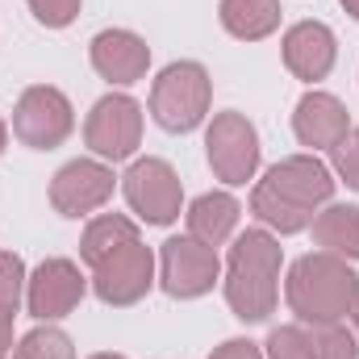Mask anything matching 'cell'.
I'll return each mask as SVG.
<instances>
[{
	"label": "cell",
	"instance_id": "4dcf8cb0",
	"mask_svg": "<svg viewBox=\"0 0 359 359\" xmlns=\"http://www.w3.org/2000/svg\"><path fill=\"white\" fill-rule=\"evenodd\" d=\"M351 313H355V330H359V301H355V309H351Z\"/></svg>",
	"mask_w": 359,
	"mask_h": 359
},
{
	"label": "cell",
	"instance_id": "f546056e",
	"mask_svg": "<svg viewBox=\"0 0 359 359\" xmlns=\"http://www.w3.org/2000/svg\"><path fill=\"white\" fill-rule=\"evenodd\" d=\"M92 359H126V355H109V351H104V355H92Z\"/></svg>",
	"mask_w": 359,
	"mask_h": 359
},
{
	"label": "cell",
	"instance_id": "4fadbf2b",
	"mask_svg": "<svg viewBox=\"0 0 359 359\" xmlns=\"http://www.w3.org/2000/svg\"><path fill=\"white\" fill-rule=\"evenodd\" d=\"M334 34L330 25L322 21H297L288 34H284V67L297 76V80H326L330 67H334Z\"/></svg>",
	"mask_w": 359,
	"mask_h": 359
},
{
	"label": "cell",
	"instance_id": "484cf974",
	"mask_svg": "<svg viewBox=\"0 0 359 359\" xmlns=\"http://www.w3.org/2000/svg\"><path fill=\"white\" fill-rule=\"evenodd\" d=\"M209 359H264V351L255 343H247V339H230V343H222Z\"/></svg>",
	"mask_w": 359,
	"mask_h": 359
},
{
	"label": "cell",
	"instance_id": "2e32d148",
	"mask_svg": "<svg viewBox=\"0 0 359 359\" xmlns=\"http://www.w3.org/2000/svg\"><path fill=\"white\" fill-rule=\"evenodd\" d=\"M238 201L230 196V192H205V196H196L192 205H188V234L196 238V243H205V247H222L230 234H234V226H238Z\"/></svg>",
	"mask_w": 359,
	"mask_h": 359
},
{
	"label": "cell",
	"instance_id": "3957f363",
	"mask_svg": "<svg viewBox=\"0 0 359 359\" xmlns=\"http://www.w3.org/2000/svg\"><path fill=\"white\" fill-rule=\"evenodd\" d=\"M280 243L268 230H247L238 234V243L230 247V264H226V301L234 309V318L243 322H264L276 309L280 297Z\"/></svg>",
	"mask_w": 359,
	"mask_h": 359
},
{
	"label": "cell",
	"instance_id": "5b68a950",
	"mask_svg": "<svg viewBox=\"0 0 359 359\" xmlns=\"http://www.w3.org/2000/svg\"><path fill=\"white\" fill-rule=\"evenodd\" d=\"M84 142L100 159H130L134 147L142 142V104L126 92H109L92 104L84 121Z\"/></svg>",
	"mask_w": 359,
	"mask_h": 359
},
{
	"label": "cell",
	"instance_id": "cb8c5ba5",
	"mask_svg": "<svg viewBox=\"0 0 359 359\" xmlns=\"http://www.w3.org/2000/svg\"><path fill=\"white\" fill-rule=\"evenodd\" d=\"M80 4H84V0H29L34 17H38L46 29H63V25H72V21L80 17Z\"/></svg>",
	"mask_w": 359,
	"mask_h": 359
},
{
	"label": "cell",
	"instance_id": "e0dca14e",
	"mask_svg": "<svg viewBox=\"0 0 359 359\" xmlns=\"http://www.w3.org/2000/svg\"><path fill=\"white\" fill-rule=\"evenodd\" d=\"M313 243L339 259H359V205H326L313 217Z\"/></svg>",
	"mask_w": 359,
	"mask_h": 359
},
{
	"label": "cell",
	"instance_id": "83f0119b",
	"mask_svg": "<svg viewBox=\"0 0 359 359\" xmlns=\"http://www.w3.org/2000/svg\"><path fill=\"white\" fill-rule=\"evenodd\" d=\"M343 8H347V13H351V17L359 21V0H343Z\"/></svg>",
	"mask_w": 359,
	"mask_h": 359
},
{
	"label": "cell",
	"instance_id": "9c48e42d",
	"mask_svg": "<svg viewBox=\"0 0 359 359\" xmlns=\"http://www.w3.org/2000/svg\"><path fill=\"white\" fill-rule=\"evenodd\" d=\"M222 276V259L213 247L196 243L192 234L188 238H168L163 243V255H159V280L168 288V297L180 301H192V297H205Z\"/></svg>",
	"mask_w": 359,
	"mask_h": 359
},
{
	"label": "cell",
	"instance_id": "8fae6325",
	"mask_svg": "<svg viewBox=\"0 0 359 359\" xmlns=\"http://www.w3.org/2000/svg\"><path fill=\"white\" fill-rule=\"evenodd\" d=\"M80 301H84V276L72 259H46L25 280V305L42 322L67 318Z\"/></svg>",
	"mask_w": 359,
	"mask_h": 359
},
{
	"label": "cell",
	"instance_id": "7402d4cb",
	"mask_svg": "<svg viewBox=\"0 0 359 359\" xmlns=\"http://www.w3.org/2000/svg\"><path fill=\"white\" fill-rule=\"evenodd\" d=\"M268 359H313L305 326H276L268 334Z\"/></svg>",
	"mask_w": 359,
	"mask_h": 359
},
{
	"label": "cell",
	"instance_id": "277c9868",
	"mask_svg": "<svg viewBox=\"0 0 359 359\" xmlns=\"http://www.w3.org/2000/svg\"><path fill=\"white\" fill-rule=\"evenodd\" d=\"M209 96H213V84L201 63H172L159 72L151 88V117L172 134H188L205 121Z\"/></svg>",
	"mask_w": 359,
	"mask_h": 359
},
{
	"label": "cell",
	"instance_id": "d4e9b609",
	"mask_svg": "<svg viewBox=\"0 0 359 359\" xmlns=\"http://www.w3.org/2000/svg\"><path fill=\"white\" fill-rule=\"evenodd\" d=\"M330 155H334V172L347 180L351 188H359V126L339 138V147H334Z\"/></svg>",
	"mask_w": 359,
	"mask_h": 359
},
{
	"label": "cell",
	"instance_id": "6da1fadb",
	"mask_svg": "<svg viewBox=\"0 0 359 359\" xmlns=\"http://www.w3.org/2000/svg\"><path fill=\"white\" fill-rule=\"evenodd\" d=\"M330 196H334V176L322 159L288 155L276 168H268V176L255 184L251 213L280 234H297V230L313 226L318 209L330 205Z\"/></svg>",
	"mask_w": 359,
	"mask_h": 359
},
{
	"label": "cell",
	"instance_id": "30bf717a",
	"mask_svg": "<svg viewBox=\"0 0 359 359\" xmlns=\"http://www.w3.org/2000/svg\"><path fill=\"white\" fill-rule=\"evenodd\" d=\"M151 284H155V255L142 243H130L92 268V288L104 305H134L151 292Z\"/></svg>",
	"mask_w": 359,
	"mask_h": 359
},
{
	"label": "cell",
	"instance_id": "7c38bea8",
	"mask_svg": "<svg viewBox=\"0 0 359 359\" xmlns=\"http://www.w3.org/2000/svg\"><path fill=\"white\" fill-rule=\"evenodd\" d=\"M113 196V172L96 159H72L50 180V205L63 217H84Z\"/></svg>",
	"mask_w": 359,
	"mask_h": 359
},
{
	"label": "cell",
	"instance_id": "ac0fdd59",
	"mask_svg": "<svg viewBox=\"0 0 359 359\" xmlns=\"http://www.w3.org/2000/svg\"><path fill=\"white\" fill-rule=\"evenodd\" d=\"M222 25L243 42H259L280 25V0H222Z\"/></svg>",
	"mask_w": 359,
	"mask_h": 359
},
{
	"label": "cell",
	"instance_id": "ba28073f",
	"mask_svg": "<svg viewBox=\"0 0 359 359\" xmlns=\"http://www.w3.org/2000/svg\"><path fill=\"white\" fill-rule=\"evenodd\" d=\"M205 151L217 180L226 184H247L259 172V134L243 113H217L205 134Z\"/></svg>",
	"mask_w": 359,
	"mask_h": 359
},
{
	"label": "cell",
	"instance_id": "d6986e66",
	"mask_svg": "<svg viewBox=\"0 0 359 359\" xmlns=\"http://www.w3.org/2000/svg\"><path fill=\"white\" fill-rule=\"evenodd\" d=\"M130 243H138V226L126 213H100L96 222H88V230H84L80 255H84V264L96 268V264H104L109 255H117Z\"/></svg>",
	"mask_w": 359,
	"mask_h": 359
},
{
	"label": "cell",
	"instance_id": "603a6c76",
	"mask_svg": "<svg viewBox=\"0 0 359 359\" xmlns=\"http://www.w3.org/2000/svg\"><path fill=\"white\" fill-rule=\"evenodd\" d=\"M25 264L13 251H0V313H17L21 292H25Z\"/></svg>",
	"mask_w": 359,
	"mask_h": 359
},
{
	"label": "cell",
	"instance_id": "8992f818",
	"mask_svg": "<svg viewBox=\"0 0 359 359\" xmlns=\"http://www.w3.org/2000/svg\"><path fill=\"white\" fill-rule=\"evenodd\" d=\"M76 117H72V100L50 84H34L21 92L17 109H13V134L34 147V151H55L59 142H67Z\"/></svg>",
	"mask_w": 359,
	"mask_h": 359
},
{
	"label": "cell",
	"instance_id": "52a82bcc",
	"mask_svg": "<svg viewBox=\"0 0 359 359\" xmlns=\"http://www.w3.org/2000/svg\"><path fill=\"white\" fill-rule=\"evenodd\" d=\"M121 188H126L130 209H134L142 222H151V226H172L180 217L184 188H180V176H176L172 163H163V159H138V163H130Z\"/></svg>",
	"mask_w": 359,
	"mask_h": 359
},
{
	"label": "cell",
	"instance_id": "f1b7e54d",
	"mask_svg": "<svg viewBox=\"0 0 359 359\" xmlns=\"http://www.w3.org/2000/svg\"><path fill=\"white\" fill-rule=\"evenodd\" d=\"M4 138H8V130H4V121H0V151H4Z\"/></svg>",
	"mask_w": 359,
	"mask_h": 359
},
{
	"label": "cell",
	"instance_id": "5bb4252c",
	"mask_svg": "<svg viewBox=\"0 0 359 359\" xmlns=\"http://www.w3.org/2000/svg\"><path fill=\"white\" fill-rule=\"evenodd\" d=\"M92 67L109 84H138L151 67V46L130 29H104L92 38Z\"/></svg>",
	"mask_w": 359,
	"mask_h": 359
},
{
	"label": "cell",
	"instance_id": "44dd1931",
	"mask_svg": "<svg viewBox=\"0 0 359 359\" xmlns=\"http://www.w3.org/2000/svg\"><path fill=\"white\" fill-rule=\"evenodd\" d=\"M309 343H313V359H359L355 334H351L343 322L313 326V330H309Z\"/></svg>",
	"mask_w": 359,
	"mask_h": 359
},
{
	"label": "cell",
	"instance_id": "ffe728a7",
	"mask_svg": "<svg viewBox=\"0 0 359 359\" xmlns=\"http://www.w3.org/2000/svg\"><path fill=\"white\" fill-rule=\"evenodd\" d=\"M13 359H76V347L63 330L55 326H38L29 330L17 347H13Z\"/></svg>",
	"mask_w": 359,
	"mask_h": 359
},
{
	"label": "cell",
	"instance_id": "4316f807",
	"mask_svg": "<svg viewBox=\"0 0 359 359\" xmlns=\"http://www.w3.org/2000/svg\"><path fill=\"white\" fill-rule=\"evenodd\" d=\"M13 347V313H0V359Z\"/></svg>",
	"mask_w": 359,
	"mask_h": 359
},
{
	"label": "cell",
	"instance_id": "9a60e30c",
	"mask_svg": "<svg viewBox=\"0 0 359 359\" xmlns=\"http://www.w3.org/2000/svg\"><path fill=\"white\" fill-rule=\"evenodd\" d=\"M351 130V117H347V104L330 92H309L297 100V113H292V134L301 147H339V138Z\"/></svg>",
	"mask_w": 359,
	"mask_h": 359
},
{
	"label": "cell",
	"instance_id": "7a4b0ae2",
	"mask_svg": "<svg viewBox=\"0 0 359 359\" xmlns=\"http://www.w3.org/2000/svg\"><path fill=\"white\" fill-rule=\"evenodd\" d=\"M288 309L305 326H326V322H347V313L359 301V276L347 268V259L318 251L301 255L288 271Z\"/></svg>",
	"mask_w": 359,
	"mask_h": 359
}]
</instances>
